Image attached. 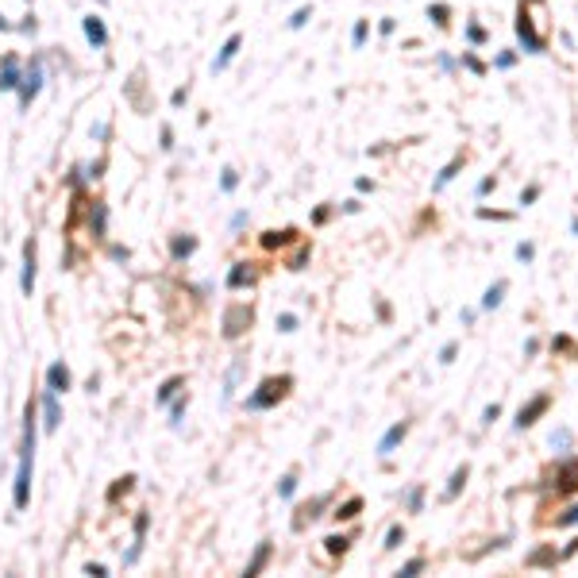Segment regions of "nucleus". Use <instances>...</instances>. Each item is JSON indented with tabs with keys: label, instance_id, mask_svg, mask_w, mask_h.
<instances>
[{
	"label": "nucleus",
	"instance_id": "obj_1",
	"mask_svg": "<svg viewBox=\"0 0 578 578\" xmlns=\"http://www.w3.org/2000/svg\"><path fill=\"white\" fill-rule=\"evenodd\" d=\"M31 455H35V405H27L24 455H19V474H16V509H24L27 494H31Z\"/></svg>",
	"mask_w": 578,
	"mask_h": 578
},
{
	"label": "nucleus",
	"instance_id": "obj_2",
	"mask_svg": "<svg viewBox=\"0 0 578 578\" xmlns=\"http://www.w3.org/2000/svg\"><path fill=\"white\" fill-rule=\"evenodd\" d=\"M289 389H293V378H289V374H274V378H266L263 386H258V393L247 397V405L251 409H270V405H278Z\"/></svg>",
	"mask_w": 578,
	"mask_h": 578
},
{
	"label": "nucleus",
	"instance_id": "obj_3",
	"mask_svg": "<svg viewBox=\"0 0 578 578\" xmlns=\"http://www.w3.org/2000/svg\"><path fill=\"white\" fill-rule=\"evenodd\" d=\"M251 320H255V313H251V305H228L224 308V336L228 339H240L243 331L251 328Z\"/></svg>",
	"mask_w": 578,
	"mask_h": 578
},
{
	"label": "nucleus",
	"instance_id": "obj_4",
	"mask_svg": "<svg viewBox=\"0 0 578 578\" xmlns=\"http://www.w3.org/2000/svg\"><path fill=\"white\" fill-rule=\"evenodd\" d=\"M547 409H552V393H536L529 405H520V413H517V421H513V424H517V428H532V424H536Z\"/></svg>",
	"mask_w": 578,
	"mask_h": 578
},
{
	"label": "nucleus",
	"instance_id": "obj_5",
	"mask_svg": "<svg viewBox=\"0 0 578 578\" xmlns=\"http://www.w3.org/2000/svg\"><path fill=\"white\" fill-rule=\"evenodd\" d=\"M552 490H555L559 497L575 494V490H578V459H563L559 467H555V482H552Z\"/></svg>",
	"mask_w": 578,
	"mask_h": 578
},
{
	"label": "nucleus",
	"instance_id": "obj_6",
	"mask_svg": "<svg viewBox=\"0 0 578 578\" xmlns=\"http://www.w3.org/2000/svg\"><path fill=\"white\" fill-rule=\"evenodd\" d=\"M39 89H42V70H39V66H31V70H27V77L19 81V104L27 108L35 97H39Z\"/></svg>",
	"mask_w": 578,
	"mask_h": 578
},
{
	"label": "nucleus",
	"instance_id": "obj_7",
	"mask_svg": "<svg viewBox=\"0 0 578 578\" xmlns=\"http://www.w3.org/2000/svg\"><path fill=\"white\" fill-rule=\"evenodd\" d=\"M405 436H409V421H397V424H393V428H389V432H386V436H382V439H378V455H382V459H386V455H393V447H397V444H401V439H405Z\"/></svg>",
	"mask_w": 578,
	"mask_h": 578
},
{
	"label": "nucleus",
	"instance_id": "obj_8",
	"mask_svg": "<svg viewBox=\"0 0 578 578\" xmlns=\"http://www.w3.org/2000/svg\"><path fill=\"white\" fill-rule=\"evenodd\" d=\"M19 286H24V293L31 297V289H35V240L24 243V281H19Z\"/></svg>",
	"mask_w": 578,
	"mask_h": 578
},
{
	"label": "nucleus",
	"instance_id": "obj_9",
	"mask_svg": "<svg viewBox=\"0 0 578 578\" xmlns=\"http://www.w3.org/2000/svg\"><path fill=\"white\" fill-rule=\"evenodd\" d=\"M81 27H85V39H89L93 47H104V42H108V31H104V19H100V16H85Z\"/></svg>",
	"mask_w": 578,
	"mask_h": 578
},
{
	"label": "nucleus",
	"instance_id": "obj_10",
	"mask_svg": "<svg viewBox=\"0 0 578 578\" xmlns=\"http://www.w3.org/2000/svg\"><path fill=\"white\" fill-rule=\"evenodd\" d=\"M243 286H255V270H251V263H235L228 274V289H243Z\"/></svg>",
	"mask_w": 578,
	"mask_h": 578
},
{
	"label": "nucleus",
	"instance_id": "obj_11",
	"mask_svg": "<svg viewBox=\"0 0 578 578\" xmlns=\"http://www.w3.org/2000/svg\"><path fill=\"white\" fill-rule=\"evenodd\" d=\"M467 478H471V462H462V467H455L451 482H447V490H444V497H447V501H455V497L462 494V486H467Z\"/></svg>",
	"mask_w": 578,
	"mask_h": 578
},
{
	"label": "nucleus",
	"instance_id": "obj_12",
	"mask_svg": "<svg viewBox=\"0 0 578 578\" xmlns=\"http://www.w3.org/2000/svg\"><path fill=\"white\" fill-rule=\"evenodd\" d=\"M240 47H243V35H231V39L224 42V50L216 54V62H212V70H216V74H220V70H228V62H231L235 54H240Z\"/></svg>",
	"mask_w": 578,
	"mask_h": 578
},
{
	"label": "nucleus",
	"instance_id": "obj_13",
	"mask_svg": "<svg viewBox=\"0 0 578 578\" xmlns=\"http://www.w3.org/2000/svg\"><path fill=\"white\" fill-rule=\"evenodd\" d=\"M47 386H50V393H66V389H70V370L62 363H54L47 370Z\"/></svg>",
	"mask_w": 578,
	"mask_h": 578
},
{
	"label": "nucleus",
	"instance_id": "obj_14",
	"mask_svg": "<svg viewBox=\"0 0 578 578\" xmlns=\"http://www.w3.org/2000/svg\"><path fill=\"white\" fill-rule=\"evenodd\" d=\"M297 240V231L293 228H281V231H266L263 235V247L266 251H278V247H289V243Z\"/></svg>",
	"mask_w": 578,
	"mask_h": 578
},
{
	"label": "nucleus",
	"instance_id": "obj_15",
	"mask_svg": "<svg viewBox=\"0 0 578 578\" xmlns=\"http://www.w3.org/2000/svg\"><path fill=\"white\" fill-rule=\"evenodd\" d=\"M324 505H328V497H316V501H308V505H301V517L297 520H293V529H305V520H316V517H320V509H324Z\"/></svg>",
	"mask_w": 578,
	"mask_h": 578
},
{
	"label": "nucleus",
	"instance_id": "obj_16",
	"mask_svg": "<svg viewBox=\"0 0 578 578\" xmlns=\"http://www.w3.org/2000/svg\"><path fill=\"white\" fill-rule=\"evenodd\" d=\"M8 89H19V66L16 62H4V70H0V93H8Z\"/></svg>",
	"mask_w": 578,
	"mask_h": 578
},
{
	"label": "nucleus",
	"instance_id": "obj_17",
	"mask_svg": "<svg viewBox=\"0 0 578 578\" xmlns=\"http://www.w3.org/2000/svg\"><path fill=\"white\" fill-rule=\"evenodd\" d=\"M462 162H467V155H455V158H451V162H447V166H444V170H439V178H436V185H432V189H444V185H447V182H451L455 173H459V170H462Z\"/></svg>",
	"mask_w": 578,
	"mask_h": 578
},
{
	"label": "nucleus",
	"instance_id": "obj_18",
	"mask_svg": "<svg viewBox=\"0 0 578 578\" xmlns=\"http://www.w3.org/2000/svg\"><path fill=\"white\" fill-rule=\"evenodd\" d=\"M505 289H509L505 281H494V286L486 289V297H482V308H486V313H494V308L505 301Z\"/></svg>",
	"mask_w": 578,
	"mask_h": 578
},
{
	"label": "nucleus",
	"instance_id": "obj_19",
	"mask_svg": "<svg viewBox=\"0 0 578 578\" xmlns=\"http://www.w3.org/2000/svg\"><path fill=\"white\" fill-rule=\"evenodd\" d=\"M529 567H555V563H559V555H555V547H536V552L529 555Z\"/></svg>",
	"mask_w": 578,
	"mask_h": 578
},
{
	"label": "nucleus",
	"instance_id": "obj_20",
	"mask_svg": "<svg viewBox=\"0 0 578 578\" xmlns=\"http://www.w3.org/2000/svg\"><path fill=\"white\" fill-rule=\"evenodd\" d=\"M359 513H363V497H347V501L339 505V509L331 513V517H336V520H355Z\"/></svg>",
	"mask_w": 578,
	"mask_h": 578
},
{
	"label": "nucleus",
	"instance_id": "obj_21",
	"mask_svg": "<svg viewBox=\"0 0 578 578\" xmlns=\"http://www.w3.org/2000/svg\"><path fill=\"white\" fill-rule=\"evenodd\" d=\"M143 532H147V513H139V520H135V547L127 552V563L139 559V547H143Z\"/></svg>",
	"mask_w": 578,
	"mask_h": 578
},
{
	"label": "nucleus",
	"instance_id": "obj_22",
	"mask_svg": "<svg viewBox=\"0 0 578 578\" xmlns=\"http://www.w3.org/2000/svg\"><path fill=\"white\" fill-rule=\"evenodd\" d=\"M270 559V540H263V544H258V552H255V559L247 563V575H258V570H263V563Z\"/></svg>",
	"mask_w": 578,
	"mask_h": 578
},
{
	"label": "nucleus",
	"instance_id": "obj_23",
	"mask_svg": "<svg viewBox=\"0 0 578 578\" xmlns=\"http://www.w3.org/2000/svg\"><path fill=\"white\" fill-rule=\"evenodd\" d=\"M42 409H47V428H58V421H62V413H58V401H54V393H47V401H42Z\"/></svg>",
	"mask_w": 578,
	"mask_h": 578
},
{
	"label": "nucleus",
	"instance_id": "obj_24",
	"mask_svg": "<svg viewBox=\"0 0 578 578\" xmlns=\"http://www.w3.org/2000/svg\"><path fill=\"white\" fill-rule=\"evenodd\" d=\"M347 544H351V540H347V536H328V540H324V547H328V555H343V552H347Z\"/></svg>",
	"mask_w": 578,
	"mask_h": 578
},
{
	"label": "nucleus",
	"instance_id": "obj_25",
	"mask_svg": "<svg viewBox=\"0 0 578 578\" xmlns=\"http://www.w3.org/2000/svg\"><path fill=\"white\" fill-rule=\"evenodd\" d=\"M570 524H578V505H570L567 513H559V517H555V529H570Z\"/></svg>",
	"mask_w": 578,
	"mask_h": 578
},
{
	"label": "nucleus",
	"instance_id": "obj_26",
	"mask_svg": "<svg viewBox=\"0 0 578 578\" xmlns=\"http://www.w3.org/2000/svg\"><path fill=\"white\" fill-rule=\"evenodd\" d=\"M428 16L436 19V27H447V16H451V8H447V4H432Z\"/></svg>",
	"mask_w": 578,
	"mask_h": 578
},
{
	"label": "nucleus",
	"instance_id": "obj_27",
	"mask_svg": "<svg viewBox=\"0 0 578 578\" xmlns=\"http://www.w3.org/2000/svg\"><path fill=\"white\" fill-rule=\"evenodd\" d=\"M401 540H405V529H401V524H393V529L386 532V552H393V547H401Z\"/></svg>",
	"mask_w": 578,
	"mask_h": 578
},
{
	"label": "nucleus",
	"instance_id": "obj_28",
	"mask_svg": "<svg viewBox=\"0 0 578 578\" xmlns=\"http://www.w3.org/2000/svg\"><path fill=\"white\" fill-rule=\"evenodd\" d=\"M132 482H135L132 474H124V478H120L112 490H108V501H116V497H120V494H127V490H132Z\"/></svg>",
	"mask_w": 578,
	"mask_h": 578
},
{
	"label": "nucleus",
	"instance_id": "obj_29",
	"mask_svg": "<svg viewBox=\"0 0 578 578\" xmlns=\"http://www.w3.org/2000/svg\"><path fill=\"white\" fill-rule=\"evenodd\" d=\"M178 389H182V378H170V382H166V386H162V389H158V401H162V405H166V401H170V397H173V393H178Z\"/></svg>",
	"mask_w": 578,
	"mask_h": 578
},
{
	"label": "nucleus",
	"instance_id": "obj_30",
	"mask_svg": "<svg viewBox=\"0 0 578 578\" xmlns=\"http://www.w3.org/2000/svg\"><path fill=\"white\" fill-rule=\"evenodd\" d=\"M455 355H459V343H444V347H439V363H455Z\"/></svg>",
	"mask_w": 578,
	"mask_h": 578
},
{
	"label": "nucleus",
	"instance_id": "obj_31",
	"mask_svg": "<svg viewBox=\"0 0 578 578\" xmlns=\"http://www.w3.org/2000/svg\"><path fill=\"white\" fill-rule=\"evenodd\" d=\"M193 247H197V243H193V240H178V243H173V258H185V255H193Z\"/></svg>",
	"mask_w": 578,
	"mask_h": 578
},
{
	"label": "nucleus",
	"instance_id": "obj_32",
	"mask_svg": "<svg viewBox=\"0 0 578 578\" xmlns=\"http://www.w3.org/2000/svg\"><path fill=\"white\" fill-rule=\"evenodd\" d=\"M308 19H313V8H297L293 12V19H289V27H305Z\"/></svg>",
	"mask_w": 578,
	"mask_h": 578
},
{
	"label": "nucleus",
	"instance_id": "obj_33",
	"mask_svg": "<svg viewBox=\"0 0 578 578\" xmlns=\"http://www.w3.org/2000/svg\"><path fill=\"white\" fill-rule=\"evenodd\" d=\"M278 331H297V316H293V313H281V316H278Z\"/></svg>",
	"mask_w": 578,
	"mask_h": 578
},
{
	"label": "nucleus",
	"instance_id": "obj_34",
	"mask_svg": "<svg viewBox=\"0 0 578 578\" xmlns=\"http://www.w3.org/2000/svg\"><path fill=\"white\" fill-rule=\"evenodd\" d=\"M517 258L520 263H532V258H536V247H532V243H517Z\"/></svg>",
	"mask_w": 578,
	"mask_h": 578
},
{
	"label": "nucleus",
	"instance_id": "obj_35",
	"mask_svg": "<svg viewBox=\"0 0 578 578\" xmlns=\"http://www.w3.org/2000/svg\"><path fill=\"white\" fill-rule=\"evenodd\" d=\"M552 351H563V355H575V343H570L567 336H559V339H552Z\"/></svg>",
	"mask_w": 578,
	"mask_h": 578
},
{
	"label": "nucleus",
	"instance_id": "obj_36",
	"mask_svg": "<svg viewBox=\"0 0 578 578\" xmlns=\"http://www.w3.org/2000/svg\"><path fill=\"white\" fill-rule=\"evenodd\" d=\"M497 416H501V405L494 401V405H486V413H482V424H486V428H490V424H494Z\"/></svg>",
	"mask_w": 578,
	"mask_h": 578
},
{
	"label": "nucleus",
	"instance_id": "obj_37",
	"mask_svg": "<svg viewBox=\"0 0 578 578\" xmlns=\"http://www.w3.org/2000/svg\"><path fill=\"white\" fill-rule=\"evenodd\" d=\"M293 490H297V478H293V474H286V478H281V486H278V494L281 497H293Z\"/></svg>",
	"mask_w": 578,
	"mask_h": 578
},
{
	"label": "nucleus",
	"instance_id": "obj_38",
	"mask_svg": "<svg viewBox=\"0 0 578 578\" xmlns=\"http://www.w3.org/2000/svg\"><path fill=\"white\" fill-rule=\"evenodd\" d=\"M536 197H540V185H529V189L520 193V205L529 208V205H532V201H536Z\"/></svg>",
	"mask_w": 578,
	"mask_h": 578
},
{
	"label": "nucleus",
	"instance_id": "obj_39",
	"mask_svg": "<svg viewBox=\"0 0 578 578\" xmlns=\"http://www.w3.org/2000/svg\"><path fill=\"white\" fill-rule=\"evenodd\" d=\"M494 185H497V178L490 173V178H482V182H478V189H474V193H478V197H486V193L494 189Z\"/></svg>",
	"mask_w": 578,
	"mask_h": 578
},
{
	"label": "nucleus",
	"instance_id": "obj_40",
	"mask_svg": "<svg viewBox=\"0 0 578 578\" xmlns=\"http://www.w3.org/2000/svg\"><path fill=\"white\" fill-rule=\"evenodd\" d=\"M421 570H424V559H409L401 567V575H421Z\"/></svg>",
	"mask_w": 578,
	"mask_h": 578
},
{
	"label": "nucleus",
	"instance_id": "obj_41",
	"mask_svg": "<svg viewBox=\"0 0 578 578\" xmlns=\"http://www.w3.org/2000/svg\"><path fill=\"white\" fill-rule=\"evenodd\" d=\"M421 501H424V490L416 486L413 494H409V509H413V513H421Z\"/></svg>",
	"mask_w": 578,
	"mask_h": 578
},
{
	"label": "nucleus",
	"instance_id": "obj_42",
	"mask_svg": "<svg viewBox=\"0 0 578 578\" xmlns=\"http://www.w3.org/2000/svg\"><path fill=\"white\" fill-rule=\"evenodd\" d=\"M351 39H355V47H363V39H366V19H359V24H355V31H351Z\"/></svg>",
	"mask_w": 578,
	"mask_h": 578
},
{
	"label": "nucleus",
	"instance_id": "obj_43",
	"mask_svg": "<svg viewBox=\"0 0 578 578\" xmlns=\"http://www.w3.org/2000/svg\"><path fill=\"white\" fill-rule=\"evenodd\" d=\"M467 39H471V42H486V31H482L478 24H471V27H467Z\"/></svg>",
	"mask_w": 578,
	"mask_h": 578
},
{
	"label": "nucleus",
	"instance_id": "obj_44",
	"mask_svg": "<svg viewBox=\"0 0 578 578\" xmlns=\"http://www.w3.org/2000/svg\"><path fill=\"white\" fill-rule=\"evenodd\" d=\"M462 66H467V70H474V74H482V70H486V66H482V62H478L474 54H462Z\"/></svg>",
	"mask_w": 578,
	"mask_h": 578
},
{
	"label": "nucleus",
	"instance_id": "obj_45",
	"mask_svg": "<svg viewBox=\"0 0 578 578\" xmlns=\"http://www.w3.org/2000/svg\"><path fill=\"white\" fill-rule=\"evenodd\" d=\"M567 444H570V432H567V428H559V432L552 436V447H567Z\"/></svg>",
	"mask_w": 578,
	"mask_h": 578
},
{
	"label": "nucleus",
	"instance_id": "obj_46",
	"mask_svg": "<svg viewBox=\"0 0 578 578\" xmlns=\"http://www.w3.org/2000/svg\"><path fill=\"white\" fill-rule=\"evenodd\" d=\"M482 220H509V212H494V208H478Z\"/></svg>",
	"mask_w": 578,
	"mask_h": 578
},
{
	"label": "nucleus",
	"instance_id": "obj_47",
	"mask_svg": "<svg viewBox=\"0 0 578 578\" xmlns=\"http://www.w3.org/2000/svg\"><path fill=\"white\" fill-rule=\"evenodd\" d=\"M305 258H308V247H301L297 255H293V263H289V270H301V266H305Z\"/></svg>",
	"mask_w": 578,
	"mask_h": 578
},
{
	"label": "nucleus",
	"instance_id": "obj_48",
	"mask_svg": "<svg viewBox=\"0 0 578 578\" xmlns=\"http://www.w3.org/2000/svg\"><path fill=\"white\" fill-rule=\"evenodd\" d=\"M235 182H240V178H235V170H224V189H235Z\"/></svg>",
	"mask_w": 578,
	"mask_h": 578
},
{
	"label": "nucleus",
	"instance_id": "obj_49",
	"mask_svg": "<svg viewBox=\"0 0 578 578\" xmlns=\"http://www.w3.org/2000/svg\"><path fill=\"white\" fill-rule=\"evenodd\" d=\"M570 555H578V536H575V540H570V544H567V547H563V555H559V559H570Z\"/></svg>",
	"mask_w": 578,
	"mask_h": 578
},
{
	"label": "nucleus",
	"instance_id": "obj_50",
	"mask_svg": "<svg viewBox=\"0 0 578 578\" xmlns=\"http://www.w3.org/2000/svg\"><path fill=\"white\" fill-rule=\"evenodd\" d=\"M570 231H575V235H578V216H570Z\"/></svg>",
	"mask_w": 578,
	"mask_h": 578
}]
</instances>
